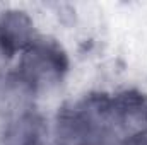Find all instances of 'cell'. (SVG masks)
Returning a JSON list of instances; mask_svg holds the SVG:
<instances>
[{
  "mask_svg": "<svg viewBox=\"0 0 147 145\" xmlns=\"http://www.w3.org/2000/svg\"><path fill=\"white\" fill-rule=\"evenodd\" d=\"M120 145H147V128L142 132H137V133L125 137L120 142Z\"/></svg>",
  "mask_w": 147,
  "mask_h": 145,
  "instance_id": "cell-7",
  "label": "cell"
},
{
  "mask_svg": "<svg viewBox=\"0 0 147 145\" xmlns=\"http://www.w3.org/2000/svg\"><path fill=\"white\" fill-rule=\"evenodd\" d=\"M67 108L77 128L79 145H120L121 137L111 116L110 94L91 92Z\"/></svg>",
  "mask_w": 147,
  "mask_h": 145,
  "instance_id": "cell-2",
  "label": "cell"
},
{
  "mask_svg": "<svg viewBox=\"0 0 147 145\" xmlns=\"http://www.w3.org/2000/svg\"><path fill=\"white\" fill-rule=\"evenodd\" d=\"M39 38L36 19L22 7L0 9V51L16 58Z\"/></svg>",
  "mask_w": 147,
  "mask_h": 145,
  "instance_id": "cell-3",
  "label": "cell"
},
{
  "mask_svg": "<svg viewBox=\"0 0 147 145\" xmlns=\"http://www.w3.org/2000/svg\"><path fill=\"white\" fill-rule=\"evenodd\" d=\"M38 96L34 91L14 72L0 79V130L14 118L26 111L38 108Z\"/></svg>",
  "mask_w": 147,
  "mask_h": 145,
  "instance_id": "cell-6",
  "label": "cell"
},
{
  "mask_svg": "<svg viewBox=\"0 0 147 145\" xmlns=\"http://www.w3.org/2000/svg\"><path fill=\"white\" fill-rule=\"evenodd\" d=\"M69 68L70 60L65 48L57 39L43 34L16 58L12 67V70L34 91L38 99L57 91L65 82Z\"/></svg>",
  "mask_w": 147,
  "mask_h": 145,
  "instance_id": "cell-1",
  "label": "cell"
},
{
  "mask_svg": "<svg viewBox=\"0 0 147 145\" xmlns=\"http://www.w3.org/2000/svg\"><path fill=\"white\" fill-rule=\"evenodd\" d=\"M110 108L121 140L147 128V94L139 89H123L110 94Z\"/></svg>",
  "mask_w": 147,
  "mask_h": 145,
  "instance_id": "cell-4",
  "label": "cell"
},
{
  "mask_svg": "<svg viewBox=\"0 0 147 145\" xmlns=\"http://www.w3.org/2000/svg\"><path fill=\"white\" fill-rule=\"evenodd\" d=\"M48 133L50 119L38 106L0 130V145H48Z\"/></svg>",
  "mask_w": 147,
  "mask_h": 145,
  "instance_id": "cell-5",
  "label": "cell"
}]
</instances>
